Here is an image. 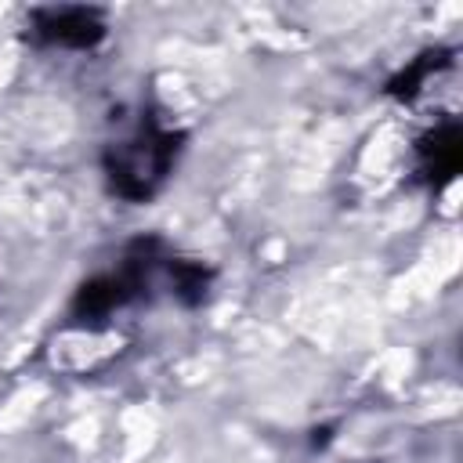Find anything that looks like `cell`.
<instances>
[{"instance_id":"3957f363","label":"cell","mask_w":463,"mask_h":463,"mask_svg":"<svg viewBox=\"0 0 463 463\" xmlns=\"http://www.w3.org/2000/svg\"><path fill=\"white\" fill-rule=\"evenodd\" d=\"M420 156H423V174H438L441 181L456 174L459 166V130H456V119H445L441 127H434L423 145H420Z\"/></svg>"},{"instance_id":"7a4b0ae2","label":"cell","mask_w":463,"mask_h":463,"mask_svg":"<svg viewBox=\"0 0 463 463\" xmlns=\"http://www.w3.org/2000/svg\"><path fill=\"white\" fill-rule=\"evenodd\" d=\"M36 33L61 47H90L101 40L105 25L101 14L87 7H47L36 11Z\"/></svg>"},{"instance_id":"6da1fadb","label":"cell","mask_w":463,"mask_h":463,"mask_svg":"<svg viewBox=\"0 0 463 463\" xmlns=\"http://www.w3.org/2000/svg\"><path fill=\"white\" fill-rule=\"evenodd\" d=\"M174 156H177V137L166 127H159L156 119H141L127 137L109 145L105 170L119 195L148 199L163 184Z\"/></svg>"}]
</instances>
